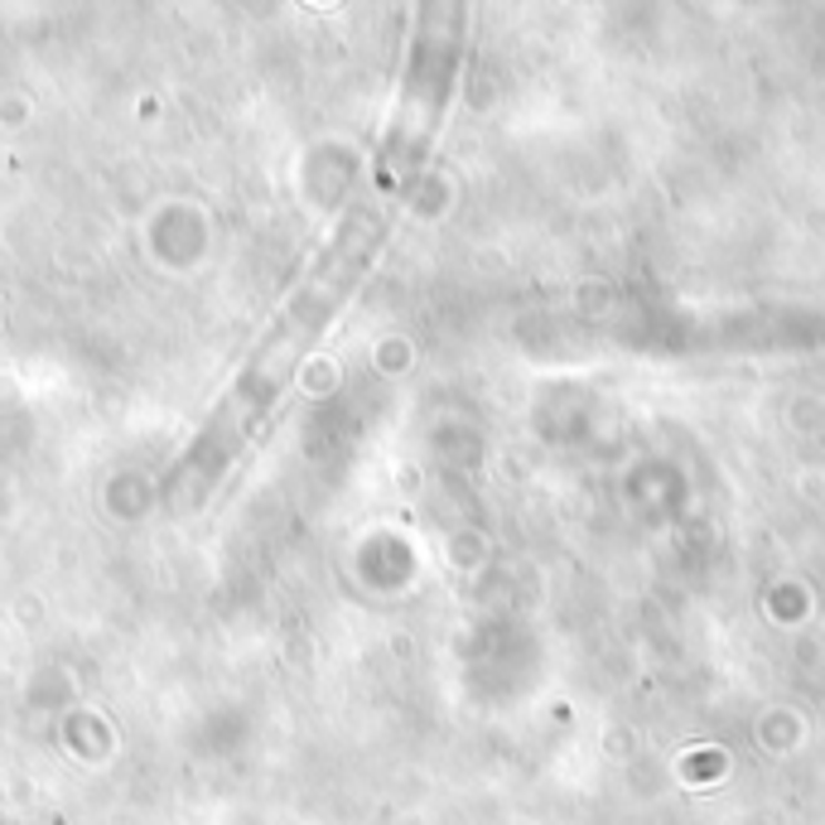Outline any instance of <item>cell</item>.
I'll return each instance as SVG.
<instances>
[{
    "label": "cell",
    "instance_id": "obj_2",
    "mask_svg": "<svg viewBox=\"0 0 825 825\" xmlns=\"http://www.w3.org/2000/svg\"><path fill=\"white\" fill-rule=\"evenodd\" d=\"M454 68H459V24H454V10H435L430 24L416 39V63H410V78H406L401 121H396V135H391L396 179L416 174V164L430 150L435 126L449 102V88H454Z\"/></svg>",
    "mask_w": 825,
    "mask_h": 825
},
{
    "label": "cell",
    "instance_id": "obj_1",
    "mask_svg": "<svg viewBox=\"0 0 825 825\" xmlns=\"http://www.w3.org/2000/svg\"><path fill=\"white\" fill-rule=\"evenodd\" d=\"M391 232L387 208H353L343 217V227L334 232V242L319 252L314 271L299 281V291L291 295V305L275 314V324L266 328V338L256 343V353L246 357L237 387L223 396L217 416L208 420V430L198 435L194 454L179 464V473L170 478V488L198 492L223 473V464H232L242 454V445L252 439V430L271 416V406L281 401V391L291 387L299 357L314 348V338L328 328V319L348 305V295L357 291V281L367 275L373 256L381 252Z\"/></svg>",
    "mask_w": 825,
    "mask_h": 825
}]
</instances>
